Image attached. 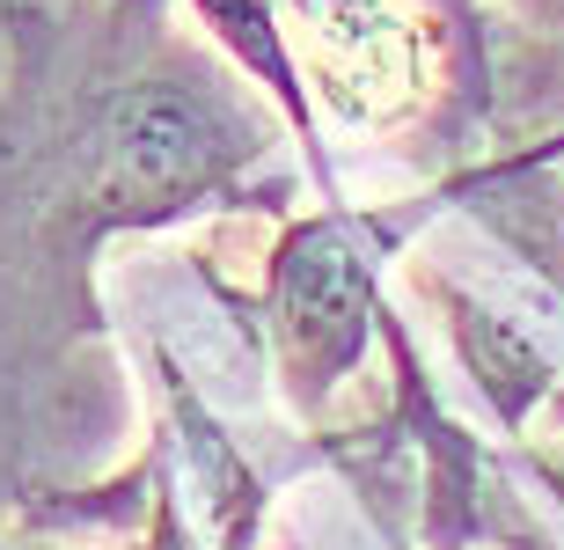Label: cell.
Returning a JSON list of instances; mask_svg holds the SVG:
<instances>
[{"instance_id":"cell-1","label":"cell","mask_w":564,"mask_h":550,"mask_svg":"<svg viewBox=\"0 0 564 550\" xmlns=\"http://www.w3.org/2000/svg\"><path fill=\"white\" fill-rule=\"evenodd\" d=\"M257 148L264 132L235 110L220 82L147 74L96 104L82 140V191L110 228H154L220 198Z\"/></svg>"},{"instance_id":"cell-2","label":"cell","mask_w":564,"mask_h":550,"mask_svg":"<svg viewBox=\"0 0 564 550\" xmlns=\"http://www.w3.org/2000/svg\"><path fill=\"white\" fill-rule=\"evenodd\" d=\"M272 353L293 403L315 411L359 367L367 331L381 316V242L359 213H315L272 250Z\"/></svg>"},{"instance_id":"cell-3","label":"cell","mask_w":564,"mask_h":550,"mask_svg":"<svg viewBox=\"0 0 564 550\" xmlns=\"http://www.w3.org/2000/svg\"><path fill=\"white\" fill-rule=\"evenodd\" d=\"M308 96L345 126H397L425 104V30L403 0H272Z\"/></svg>"},{"instance_id":"cell-4","label":"cell","mask_w":564,"mask_h":550,"mask_svg":"<svg viewBox=\"0 0 564 550\" xmlns=\"http://www.w3.org/2000/svg\"><path fill=\"white\" fill-rule=\"evenodd\" d=\"M206 30L235 52V66H250L257 82L272 88V104L286 110L301 132H315V104H308V82L286 52V30H279V8L272 0H198Z\"/></svg>"}]
</instances>
